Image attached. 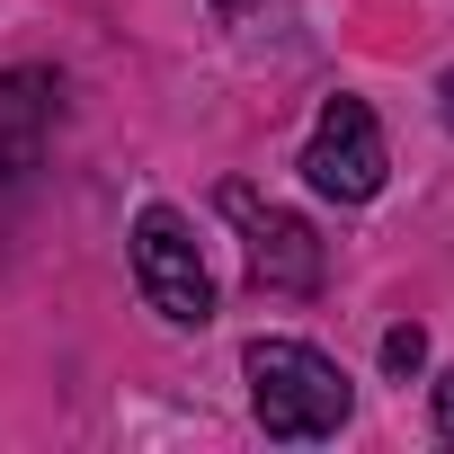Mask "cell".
Wrapping results in <instances>:
<instances>
[{
	"instance_id": "obj_1",
	"label": "cell",
	"mask_w": 454,
	"mask_h": 454,
	"mask_svg": "<svg viewBox=\"0 0 454 454\" xmlns=\"http://www.w3.org/2000/svg\"><path fill=\"white\" fill-rule=\"evenodd\" d=\"M241 374H250V410H259V427H268L277 445H321V436H339L348 410H356L348 374H339L321 348H303V339H250Z\"/></svg>"
},
{
	"instance_id": "obj_5",
	"label": "cell",
	"mask_w": 454,
	"mask_h": 454,
	"mask_svg": "<svg viewBox=\"0 0 454 454\" xmlns=\"http://www.w3.org/2000/svg\"><path fill=\"white\" fill-rule=\"evenodd\" d=\"M45 116H54V81L45 72H0V178H19L36 160Z\"/></svg>"
},
{
	"instance_id": "obj_7",
	"label": "cell",
	"mask_w": 454,
	"mask_h": 454,
	"mask_svg": "<svg viewBox=\"0 0 454 454\" xmlns=\"http://www.w3.org/2000/svg\"><path fill=\"white\" fill-rule=\"evenodd\" d=\"M436 436L454 445V374H436Z\"/></svg>"
},
{
	"instance_id": "obj_3",
	"label": "cell",
	"mask_w": 454,
	"mask_h": 454,
	"mask_svg": "<svg viewBox=\"0 0 454 454\" xmlns=\"http://www.w3.org/2000/svg\"><path fill=\"white\" fill-rule=\"evenodd\" d=\"M214 205L232 214V232H241V250H250V277H259L268 294H312V286H321V268H330V259H321L312 223H303L294 205H268V196H259V187H241V178L223 187Z\"/></svg>"
},
{
	"instance_id": "obj_8",
	"label": "cell",
	"mask_w": 454,
	"mask_h": 454,
	"mask_svg": "<svg viewBox=\"0 0 454 454\" xmlns=\"http://www.w3.org/2000/svg\"><path fill=\"white\" fill-rule=\"evenodd\" d=\"M436 98H445V125H454V72H445V81H436Z\"/></svg>"
},
{
	"instance_id": "obj_6",
	"label": "cell",
	"mask_w": 454,
	"mask_h": 454,
	"mask_svg": "<svg viewBox=\"0 0 454 454\" xmlns=\"http://www.w3.org/2000/svg\"><path fill=\"white\" fill-rule=\"evenodd\" d=\"M383 365H392V374L410 383V374L427 365V330H419V321H401V330H383Z\"/></svg>"
},
{
	"instance_id": "obj_4",
	"label": "cell",
	"mask_w": 454,
	"mask_h": 454,
	"mask_svg": "<svg viewBox=\"0 0 454 454\" xmlns=\"http://www.w3.org/2000/svg\"><path fill=\"white\" fill-rule=\"evenodd\" d=\"M383 169H392V152H383L374 107H365V98H330V107L312 116V143H303V178H312V196H330V205H365V196H383Z\"/></svg>"
},
{
	"instance_id": "obj_2",
	"label": "cell",
	"mask_w": 454,
	"mask_h": 454,
	"mask_svg": "<svg viewBox=\"0 0 454 454\" xmlns=\"http://www.w3.org/2000/svg\"><path fill=\"white\" fill-rule=\"evenodd\" d=\"M134 286H143V303L169 330H205L214 321V268H205V250H196L178 205H143L134 214Z\"/></svg>"
}]
</instances>
